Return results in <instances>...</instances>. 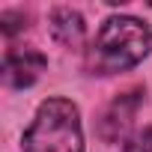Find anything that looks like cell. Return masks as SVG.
I'll return each mask as SVG.
<instances>
[{
  "instance_id": "obj_1",
  "label": "cell",
  "mask_w": 152,
  "mask_h": 152,
  "mask_svg": "<svg viewBox=\"0 0 152 152\" xmlns=\"http://www.w3.org/2000/svg\"><path fill=\"white\" fill-rule=\"evenodd\" d=\"M152 51V27L134 15H110L90 51H87V69L90 75H116L128 72L137 63H143Z\"/></svg>"
},
{
  "instance_id": "obj_2",
  "label": "cell",
  "mask_w": 152,
  "mask_h": 152,
  "mask_svg": "<svg viewBox=\"0 0 152 152\" xmlns=\"http://www.w3.org/2000/svg\"><path fill=\"white\" fill-rule=\"evenodd\" d=\"M24 152H84L78 104L69 99L42 102L30 128L24 131Z\"/></svg>"
},
{
  "instance_id": "obj_3",
  "label": "cell",
  "mask_w": 152,
  "mask_h": 152,
  "mask_svg": "<svg viewBox=\"0 0 152 152\" xmlns=\"http://www.w3.org/2000/svg\"><path fill=\"white\" fill-rule=\"evenodd\" d=\"M45 66H48V57L42 51H36V48H15L3 60V84L12 87V90L33 87L39 81V75L45 72Z\"/></svg>"
},
{
  "instance_id": "obj_4",
  "label": "cell",
  "mask_w": 152,
  "mask_h": 152,
  "mask_svg": "<svg viewBox=\"0 0 152 152\" xmlns=\"http://www.w3.org/2000/svg\"><path fill=\"white\" fill-rule=\"evenodd\" d=\"M143 96H146V90H143V87H134V90H128V93H122L119 99L110 102V107L102 113V122H99V134H102L107 143H116V140L128 131V125H131L137 107L143 104Z\"/></svg>"
},
{
  "instance_id": "obj_5",
  "label": "cell",
  "mask_w": 152,
  "mask_h": 152,
  "mask_svg": "<svg viewBox=\"0 0 152 152\" xmlns=\"http://www.w3.org/2000/svg\"><path fill=\"white\" fill-rule=\"evenodd\" d=\"M51 33L60 45L72 48V45H81L84 42V33H87V24H84V15L78 9H54L51 12Z\"/></svg>"
},
{
  "instance_id": "obj_6",
  "label": "cell",
  "mask_w": 152,
  "mask_h": 152,
  "mask_svg": "<svg viewBox=\"0 0 152 152\" xmlns=\"http://www.w3.org/2000/svg\"><path fill=\"white\" fill-rule=\"evenodd\" d=\"M122 152H152V125L134 131V134L122 143Z\"/></svg>"
},
{
  "instance_id": "obj_7",
  "label": "cell",
  "mask_w": 152,
  "mask_h": 152,
  "mask_svg": "<svg viewBox=\"0 0 152 152\" xmlns=\"http://www.w3.org/2000/svg\"><path fill=\"white\" fill-rule=\"evenodd\" d=\"M0 24H3L6 36H15L18 30L27 27V15H21V12H3V15H0Z\"/></svg>"
}]
</instances>
